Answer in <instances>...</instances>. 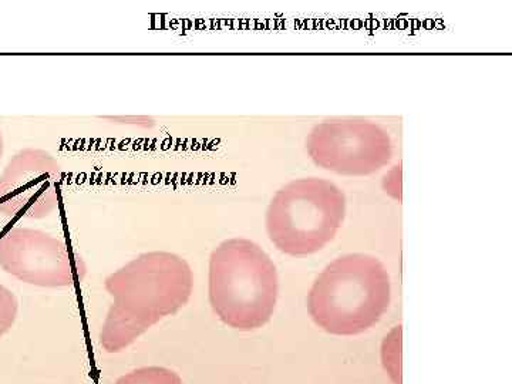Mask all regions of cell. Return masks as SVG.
I'll list each match as a JSON object with an SVG mask.
<instances>
[{
    "label": "cell",
    "mask_w": 512,
    "mask_h": 384,
    "mask_svg": "<svg viewBox=\"0 0 512 384\" xmlns=\"http://www.w3.org/2000/svg\"><path fill=\"white\" fill-rule=\"evenodd\" d=\"M104 288L113 303L101 328L100 343L106 352L117 353L187 305L194 275L181 256L146 252L107 276Z\"/></svg>",
    "instance_id": "cell-1"
},
{
    "label": "cell",
    "mask_w": 512,
    "mask_h": 384,
    "mask_svg": "<svg viewBox=\"0 0 512 384\" xmlns=\"http://www.w3.org/2000/svg\"><path fill=\"white\" fill-rule=\"evenodd\" d=\"M390 305V276L379 259L340 256L323 269L308 296L313 322L332 335L353 336L375 326Z\"/></svg>",
    "instance_id": "cell-2"
},
{
    "label": "cell",
    "mask_w": 512,
    "mask_h": 384,
    "mask_svg": "<svg viewBox=\"0 0 512 384\" xmlns=\"http://www.w3.org/2000/svg\"><path fill=\"white\" fill-rule=\"evenodd\" d=\"M210 302L229 328L255 330L271 320L279 293L271 256L255 242L227 239L210 258Z\"/></svg>",
    "instance_id": "cell-3"
},
{
    "label": "cell",
    "mask_w": 512,
    "mask_h": 384,
    "mask_svg": "<svg viewBox=\"0 0 512 384\" xmlns=\"http://www.w3.org/2000/svg\"><path fill=\"white\" fill-rule=\"evenodd\" d=\"M346 215V197L323 178H299L276 192L266 211V231L286 255L320 251L336 237Z\"/></svg>",
    "instance_id": "cell-4"
},
{
    "label": "cell",
    "mask_w": 512,
    "mask_h": 384,
    "mask_svg": "<svg viewBox=\"0 0 512 384\" xmlns=\"http://www.w3.org/2000/svg\"><path fill=\"white\" fill-rule=\"evenodd\" d=\"M306 150L323 170L346 177H365L382 170L393 157L389 133L373 121L330 120L312 128Z\"/></svg>",
    "instance_id": "cell-5"
},
{
    "label": "cell",
    "mask_w": 512,
    "mask_h": 384,
    "mask_svg": "<svg viewBox=\"0 0 512 384\" xmlns=\"http://www.w3.org/2000/svg\"><path fill=\"white\" fill-rule=\"evenodd\" d=\"M0 268L25 284L69 288L82 282L86 264L63 239L39 229L12 228L0 238Z\"/></svg>",
    "instance_id": "cell-6"
},
{
    "label": "cell",
    "mask_w": 512,
    "mask_h": 384,
    "mask_svg": "<svg viewBox=\"0 0 512 384\" xmlns=\"http://www.w3.org/2000/svg\"><path fill=\"white\" fill-rule=\"evenodd\" d=\"M62 180V165L49 151H19L0 175V212L29 220L49 217L59 207Z\"/></svg>",
    "instance_id": "cell-7"
},
{
    "label": "cell",
    "mask_w": 512,
    "mask_h": 384,
    "mask_svg": "<svg viewBox=\"0 0 512 384\" xmlns=\"http://www.w3.org/2000/svg\"><path fill=\"white\" fill-rule=\"evenodd\" d=\"M114 384H184L183 379L165 367L150 366L133 370Z\"/></svg>",
    "instance_id": "cell-8"
},
{
    "label": "cell",
    "mask_w": 512,
    "mask_h": 384,
    "mask_svg": "<svg viewBox=\"0 0 512 384\" xmlns=\"http://www.w3.org/2000/svg\"><path fill=\"white\" fill-rule=\"evenodd\" d=\"M400 333L402 330L396 328L390 333L389 338H386L383 346V359L384 366L389 370L390 376L393 377L394 382L400 384Z\"/></svg>",
    "instance_id": "cell-9"
},
{
    "label": "cell",
    "mask_w": 512,
    "mask_h": 384,
    "mask_svg": "<svg viewBox=\"0 0 512 384\" xmlns=\"http://www.w3.org/2000/svg\"><path fill=\"white\" fill-rule=\"evenodd\" d=\"M19 303L12 291L0 285V338L9 332L18 318Z\"/></svg>",
    "instance_id": "cell-10"
},
{
    "label": "cell",
    "mask_w": 512,
    "mask_h": 384,
    "mask_svg": "<svg viewBox=\"0 0 512 384\" xmlns=\"http://www.w3.org/2000/svg\"><path fill=\"white\" fill-rule=\"evenodd\" d=\"M3 151H5V143H3V134L2 130H0V160H2Z\"/></svg>",
    "instance_id": "cell-11"
}]
</instances>
